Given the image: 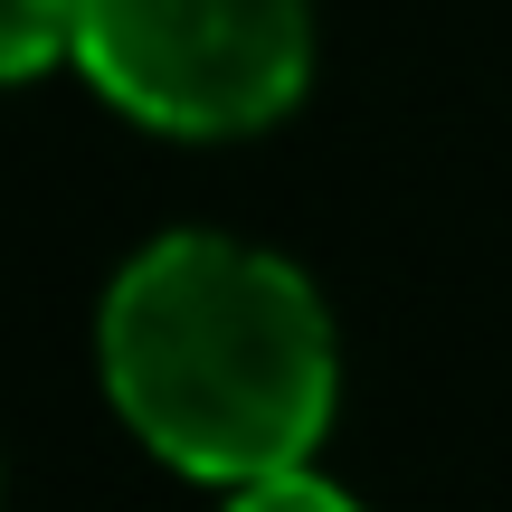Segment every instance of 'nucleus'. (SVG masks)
<instances>
[{
  "label": "nucleus",
  "instance_id": "nucleus-1",
  "mask_svg": "<svg viewBox=\"0 0 512 512\" xmlns=\"http://www.w3.org/2000/svg\"><path fill=\"white\" fill-rule=\"evenodd\" d=\"M95 361L133 437L219 494L313 465L342 399V351L313 275L219 228H171L124 256L95 313Z\"/></svg>",
  "mask_w": 512,
  "mask_h": 512
},
{
  "label": "nucleus",
  "instance_id": "nucleus-2",
  "mask_svg": "<svg viewBox=\"0 0 512 512\" xmlns=\"http://www.w3.org/2000/svg\"><path fill=\"white\" fill-rule=\"evenodd\" d=\"M76 67L133 124L228 143L313 86V0H76Z\"/></svg>",
  "mask_w": 512,
  "mask_h": 512
},
{
  "label": "nucleus",
  "instance_id": "nucleus-3",
  "mask_svg": "<svg viewBox=\"0 0 512 512\" xmlns=\"http://www.w3.org/2000/svg\"><path fill=\"white\" fill-rule=\"evenodd\" d=\"M76 57V0H0V86Z\"/></svg>",
  "mask_w": 512,
  "mask_h": 512
},
{
  "label": "nucleus",
  "instance_id": "nucleus-4",
  "mask_svg": "<svg viewBox=\"0 0 512 512\" xmlns=\"http://www.w3.org/2000/svg\"><path fill=\"white\" fill-rule=\"evenodd\" d=\"M228 512H361L342 484H323L313 465H285V475H256V484H228Z\"/></svg>",
  "mask_w": 512,
  "mask_h": 512
}]
</instances>
